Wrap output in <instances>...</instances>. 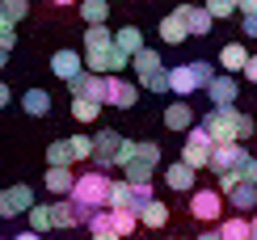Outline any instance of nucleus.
<instances>
[{"label": "nucleus", "mask_w": 257, "mask_h": 240, "mask_svg": "<svg viewBox=\"0 0 257 240\" xmlns=\"http://www.w3.org/2000/svg\"><path fill=\"white\" fill-rule=\"evenodd\" d=\"M202 127L211 131V144H240V139L253 135V118L240 114L236 105H228V110H207V118H202Z\"/></svg>", "instance_id": "nucleus-1"}, {"label": "nucleus", "mask_w": 257, "mask_h": 240, "mask_svg": "<svg viewBox=\"0 0 257 240\" xmlns=\"http://www.w3.org/2000/svg\"><path fill=\"white\" fill-rule=\"evenodd\" d=\"M236 93H240V84H236V76H228V72H219L215 80L207 84L211 110H228V105H236Z\"/></svg>", "instance_id": "nucleus-11"}, {"label": "nucleus", "mask_w": 257, "mask_h": 240, "mask_svg": "<svg viewBox=\"0 0 257 240\" xmlns=\"http://www.w3.org/2000/svg\"><path fill=\"white\" fill-rule=\"evenodd\" d=\"M194 240H223V236H219V227H207V232H198Z\"/></svg>", "instance_id": "nucleus-45"}, {"label": "nucleus", "mask_w": 257, "mask_h": 240, "mask_svg": "<svg viewBox=\"0 0 257 240\" xmlns=\"http://www.w3.org/2000/svg\"><path fill=\"white\" fill-rule=\"evenodd\" d=\"M68 144H72V152H76V160H93V148H97L93 135H72Z\"/></svg>", "instance_id": "nucleus-36"}, {"label": "nucleus", "mask_w": 257, "mask_h": 240, "mask_svg": "<svg viewBox=\"0 0 257 240\" xmlns=\"http://www.w3.org/2000/svg\"><path fill=\"white\" fill-rule=\"evenodd\" d=\"M169 240H177V236H169Z\"/></svg>", "instance_id": "nucleus-51"}, {"label": "nucleus", "mask_w": 257, "mask_h": 240, "mask_svg": "<svg viewBox=\"0 0 257 240\" xmlns=\"http://www.w3.org/2000/svg\"><path fill=\"white\" fill-rule=\"evenodd\" d=\"M240 26H244V38H257V13L253 17H240Z\"/></svg>", "instance_id": "nucleus-41"}, {"label": "nucleus", "mask_w": 257, "mask_h": 240, "mask_svg": "<svg viewBox=\"0 0 257 240\" xmlns=\"http://www.w3.org/2000/svg\"><path fill=\"white\" fill-rule=\"evenodd\" d=\"M236 177H240V181H249V185H257V156L244 160V165L236 169Z\"/></svg>", "instance_id": "nucleus-40"}, {"label": "nucleus", "mask_w": 257, "mask_h": 240, "mask_svg": "<svg viewBox=\"0 0 257 240\" xmlns=\"http://www.w3.org/2000/svg\"><path fill=\"white\" fill-rule=\"evenodd\" d=\"M80 42H84V51H105V47H114V34L105 26H89Z\"/></svg>", "instance_id": "nucleus-30"}, {"label": "nucleus", "mask_w": 257, "mask_h": 240, "mask_svg": "<svg viewBox=\"0 0 257 240\" xmlns=\"http://www.w3.org/2000/svg\"><path fill=\"white\" fill-rule=\"evenodd\" d=\"M72 97H84V101H101L105 105V76H93V72H84L76 84H68Z\"/></svg>", "instance_id": "nucleus-16"}, {"label": "nucleus", "mask_w": 257, "mask_h": 240, "mask_svg": "<svg viewBox=\"0 0 257 240\" xmlns=\"http://www.w3.org/2000/svg\"><path fill=\"white\" fill-rule=\"evenodd\" d=\"M194 173L198 169H190L186 160H173V165L165 169V185H169V190H181V194H186V190L194 194Z\"/></svg>", "instance_id": "nucleus-17"}, {"label": "nucleus", "mask_w": 257, "mask_h": 240, "mask_svg": "<svg viewBox=\"0 0 257 240\" xmlns=\"http://www.w3.org/2000/svg\"><path fill=\"white\" fill-rule=\"evenodd\" d=\"M89 232H93V236H101V232H114V219H110V211H97V215H93V219H89Z\"/></svg>", "instance_id": "nucleus-39"}, {"label": "nucleus", "mask_w": 257, "mask_h": 240, "mask_svg": "<svg viewBox=\"0 0 257 240\" xmlns=\"http://www.w3.org/2000/svg\"><path fill=\"white\" fill-rule=\"evenodd\" d=\"M0 47H5V51L17 47V26H13L9 17H0Z\"/></svg>", "instance_id": "nucleus-38"}, {"label": "nucleus", "mask_w": 257, "mask_h": 240, "mask_svg": "<svg viewBox=\"0 0 257 240\" xmlns=\"http://www.w3.org/2000/svg\"><path fill=\"white\" fill-rule=\"evenodd\" d=\"M47 169H76V152H72L68 139L47 144Z\"/></svg>", "instance_id": "nucleus-21"}, {"label": "nucleus", "mask_w": 257, "mask_h": 240, "mask_svg": "<svg viewBox=\"0 0 257 240\" xmlns=\"http://www.w3.org/2000/svg\"><path fill=\"white\" fill-rule=\"evenodd\" d=\"M165 127L169 131H194L198 123H194V110H190V105H181V101H173V105H165Z\"/></svg>", "instance_id": "nucleus-20"}, {"label": "nucleus", "mask_w": 257, "mask_h": 240, "mask_svg": "<svg viewBox=\"0 0 257 240\" xmlns=\"http://www.w3.org/2000/svg\"><path fill=\"white\" fill-rule=\"evenodd\" d=\"M13 240H42V236H38V232H17Z\"/></svg>", "instance_id": "nucleus-46"}, {"label": "nucleus", "mask_w": 257, "mask_h": 240, "mask_svg": "<svg viewBox=\"0 0 257 240\" xmlns=\"http://www.w3.org/2000/svg\"><path fill=\"white\" fill-rule=\"evenodd\" d=\"M173 13H181V21L190 26V38H207L211 34V21H215V17H211L207 5H177Z\"/></svg>", "instance_id": "nucleus-14"}, {"label": "nucleus", "mask_w": 257, "mask_h": 240, "mask_svg": "<svg viewBox=\"0 0 257 240\" xmlns=\"http://www.w3.org/2000/svg\"><path fill=\"white\" fill-rule=\"evenodd\" d=\"M34 190L30 185H9V190H0V219H13V215H26L34 211Z\"/></svg>", "instance_id": "nucleus-10"}, {"label": "nucleus", "mask_w": 257, "mask_h": 240, "mask_svg": "<svg viewBox=\"0 0 257 240\" xmlns=\"http://www.w3.org/2000/svg\"><path fill=\"white\" fill-rule=\"evenodd\" d=\"M26 13H30V0H0V17H9L13 26H17Z\"/></svg>", "instance_id": "nucleus-34"}, {"label": "nucleus", "mask_w": 257, "mask_h": 240, "mask_svg": "<svg viewBox=\"0 0 257 240\" xmlns=\"http://www.w3.org/2000/svg\"><path fill=\"white\" fill-rule=\"evenodd\" d=\"M101 114V101H84V97H72V118L76 123H97Z\"/></svg>", "instance_id": "nucleus-32"}, {"label": "nucleus", "mask_w": 257, "mask_h": 240, "mask_svg": "<svg viewBox=\"0 0 257 240\" xmlns=\"http://www.w3.org/2000/svg\"><path fill=\"white\" fill-rule=\"evenodd\" d=\"M76 9L89 26H105V17H110V0H80Z\"/></svg>", "instance_id": "nucleus-27"}, {"label": "nucleus", "mask_w": 257, "mask_h": 240, "mask_svg": "<svg viewBox=\"0 0 257 240\" xmlns=\"http://www.w3.org/2000/svg\"><path fill=\"white\" fill-rule=\"evenodd\" d=\"M9 101H13V89H9V84L0 80V110H9Z\"/></svg>", "instance_id": "nucleus-43"}, {"label": "nucleus", "mask_w": 257, "mask_h": 240, "mask_svg": "<svg viewBox=\"0 0 257 240\" xmlns=\"http://www.w3.org/2000/svg\"><path fill=\"white\" fill-rule=\"evenodd\" d=\"M244 160H249V152H244L240 144H219L215 152H211V173H215V177H223V173H236Z\"/></svg>", "instance_id": "nucleus-13"}, {"label": "nucleus", "mask_w": 257, "mask_h": 240, "mask_svg": "<svg viewBox=\"0 0 257 240\" xmlns=\"http://www.w3.org/2000/svg\"><path fill=\"white\" fill-rule=\"evenodd\" d=\"M169 76H173V93H177V97L207 93V84L215 80V76H211V63H207V59H190V63H181V68H169Z\"/></svg>", "instance_id": "nucleus-2"}, {"label": "nucleus", "mask_w": 257, "mask_h": 240, "mask_svg": "<svg viewBox=\"0 0 257 240\" xmlns=\"http://www.w3.org/2000/svg\"><path fill=\"white\" fill-rule=\"evenodd\" d=\"M97 148H93V165H97L101 173L105 169H118V156H122V144H126V135H118V131H97Z\"/></svg>", "instance_id": "nucleus-8"}, {"label": "nucleus", "mask_w": 257, "mask_h": 240, "mask_svg": "<svg viewBox=\"0 0 257 240\" xmlns=\"http://www.w3.org/2000/svg\"><path fill=\"white\" fill-rule=\"evenodd\" d=\"M21 110H26L30 118H47L51 114V93L47 89H26L21 93Z\"/></svg>", "instance_id": "nucleus-22"}, {"label": "nucleus", "mask_w": 257, "mask_h": 240, "mask_svg": "<svg viewBox=\"0 0 257 240\" xmlns=\"http://www.w3.org/2000/svg\"><path fill=\"white\" fill-rule=\"evenodd\" d=\"M135 101H139V84L118 80V76H105V105H114V110H135Z\"/></svg>", "instance_id": "nucleus-12"}, {"label": "nucleus", "mask_w": 257, "mask_h": 240, "mask_svg": "<svg viewBox=\"0 0 257 240\" xmlns=\"http://www.w3.org/2000/svg\"><path fill=\"white\" fill-rule=\"evenodd\" d=\"M93 206H84V202H76V198H59V202H51V223L55 227H63V232H72V227H89V219H93Z\"/></svg>", "instance_id": "nucleus-7"}, {"label": "nucleus", "mask_w": 257, "mask_h": 240, "mask_svg": "<svg viewBox=\"0 0 257 240\" xmlns=\"http://www.w3.org/2000/svg\"><path fill=\"white\" fill-rule=\"evenodd\" d=\"M114 42H118V47L126 51V55H139V51H144V34H139V26H122L118 34H114Z\"/></svg>", "instance_id": "nucleus-29"}, {"label": "nucleus", "mask_w": 257, "mask_h": 240, "mask_svg": "<svg viewBox=\"0 0 257 240\" xmlns=\"http://www.w3.org/2000/svg\"><path fill=\"white\" fill-rule=\"evenodd\" d=\"M219 236H223V240H253V223H249V215H223Z\"/></svg>", "instance_id": "nucleus-23"}, {"label": "nucleus", "mask_w": 257, "mask_h": 240, "mask_svg": "<svg viewBox=\"0 0 257 240\" xmlns=\"http://www.w3.org/2000/svg\"><path fill=\"white\" fill-rule=\"evenodd\" d=\"M5 63H9V51H5V47H0V72H5Z\"/></svg>", "instance_id": "nucleus-48"}, {"label": "nucleus", "mask_w": 257, "mask_h": 240, "mask_svg": "<svg viewBox=\"0 0 257 240\" xmlns=\"http://www.w3.org/2000/svg\"><path fill=\"white\" fill-rule=\"evenodd\" d=\"M160 38H165L169 47H177V42H186V38H190V26L181 21V13H169V17H160Z\"/></svg>", "instance_id": "nucleus-24"}, {"label": "nucleus", "mask_w": 257, "mask_h": 240, "mask_svg": "<svg viewBox=\"0 0 257 240\" xmlns=\"http://www.w3.org/2000/svg\"><path fill=\"white\" fill-rule=\"evenodd\" d=\"M148 93H173V76H169V68L165 72H156V76H148V80H139Z\"/></svg>", "instance_id": "nucleus-35"}, {"label": "nucleus", "mask_w": 257, "mask_h": 240, "mask_svg": "<svg viewBox=\"0 0 257 240\" xmlns=\"http://www.w3.org/2000/svg\"><path fill=\"white\" fill-rule=\"evenodd\" d=\"M51 5H63V9H68V5H80V0H51Z\"/></svg>", "instance_id": "nucleus-49"}, {"label": "nucleus", "mask_w": 257, "mask_h": 240, "mask_svg": "<svg viewBox=\"0 0 257 240\" xmlns=\"http://www.w3.org/2000/svg\"><path fill=\"white\" fill-rule=\"evenodd\" d=\"M72 198L84 202V206H93V211H110V177H105L101 169L97 173H80Z\"/></svg>", "instance_id": "nucleus-3"}, {"label": "nucleus", "mask_w": 257, "mask_h": 240, "mask_svg": "<svg viewBox=\"0 0 257 240\" xmlns=\"http://www.w3.org/2000/svg\"><path fill=\"white\" fill-rule=\"evenodd\" d=\"M51 227H55V223H51V202H42V206H34V211H30V232H51Z\"/></svg>", "instance_id": "nucleus-33"}, {"label": "nucleus", "mask_w": 257, "mask_h": 240, "mask_svg": "<svg viewBox=\"0 0 257 240\" xmlns=\"http://www.w3.org/2000/svg\"><path fill=\"white\" fill-rule=\"evenodd\" d=\"M207 9H211V17H215V21H228V17H236V13H240L236 0H207Z\"/></svg>", "instance_id": "nucleus-37"}, {"label": "nucleus", "mask_w": 257, "mask_h": 240, "mask_svg": "<svg viewBox=\"0 0 257 240\" xmlns=\"http://www.w3.org/2000/svg\"><path fill=\"white\" fill-rule=\"evenodd\" d=\"M228 198V206H232V215H249L253 206H257V185H249V181H240L232 194H223Z\"/></svg>", "instance_id": "nucleus-19"}, {"label": "nucleus", "mask_w": 257, "mask_h": 240, "mask_svg": "<svg viewBox=\"0 0 257 240\" xmlns=\"http://www.w3.org/2000/svg\"><path fill=\"white\" fill-rule=\"evenodd\" d=\"M110 219H114V232H118L122 240L139 232V215L135 211H110Z\"/></svg>", "instance_id": "nucleus-31"}, {"label": "nucleus", "mask_w": 257, "mask_h": 240, "mask_svg": "<svg viewBox=\"0 0 257 240\" xmlns=\"http://www.w3.org/2000/svg\"><path fill=\"white\" fill-rule=\"evenodd\" d=\"M211 152H215V144H211V131L202 123L181 139V160H186L190 169H211Z\"/></svg>", "instance_id": "nucleus-5"}, {"label": "nucleus", "mask_w": 257, "mask_h": 240, "mask_svg": "<svg viewBox=\"0 0 257 240\" xmlns=\"http://www.w3.org/2000/svg\"><path fill=\"white\" fill-rule=\"evenodd\" d=\"M76 169H47V177H42V185H47V194H55V198H72V190H76Z\"/></svg>", "instance_id": "nucleus-15"}, {"label": "nucleus", "mask_w": 257, "mask_h": 240, "mask_svg": "<svg viewBox=\"0 0 257 240\" xmlns=\"http://www.w3.org/2000/svg\"><path fill=\"white\" fill-rule=\"evenodd\" d=\"M244 80H249V84H257V55L249 59V68H244Z\"/></svg>", "instance_id": "nucleus-44"}, {"label": "nucleus", "mask_w": 257, "mask_h": 240, "mask_svg": "<svg viewBox=\"0 0 257 240\" xmlns=\"http://www.w3.org/2000/svg\"><path fill=\"white\" fill-rule=\"evenodd\" d=\"M223 211H228V198H223L219 190H194L190 194V215L202 223H223Z\"/></svg>", "instance_id": "nucleus-6"}, {"label": "nucleus", "mask_w": 257, "mask_h": 240, "mask_svg": "<svg viewBox=\"0 0 257 240\" xmlns=\"http://www.w3.org/2000/svg\"><path fill=\"white\" fill-rule=\"evenodd\" d=\"M160 169V144H152V139H139V148H135V160L122 169V177L139 185V181H152V173Z\"/></svg>", "instance_id": "nucleus-4"}, {"label": "nucleus", "mask_w": 257, "mask_h": 240, "mask_svg": "<svg viewBox=\"0 0 257 240\" xmlns=\"http://www.w3.org/2000/svg\"><path fill=\"white\" fill-rule=\"evenodd\" d=\"M236 9H240V17H253L257 13V0H236Z\"/></svg>", "instance_id": "nucleus-42"}, {"label": "nucleus", "mask_w": 257, "mask_h": 240, "mask_svg": "<svg viewBox=\"0 0 257 240\" xmlns=\"http://www.w3.org/2000/svg\"><path fill=\"white\" fill-rule=\"evenodd\" d=\"M249 223H253V240H257V215H249Z\"/></svg>", "instance_id": "nucleus-50"}, {"label": "nucleus", "mask_w": 257, "mask_h": 240, "mask_svg": "<svg viewBox=\"0 0 257 240\" xmlns=\"http://www.w3.org/2000/svg\"><path fill=\"white\" fill-rule=\"evenodd\" d=\"M131 68H135V76H139V80H148V76L165 72V63H160V55H156L152 47H144V51H139V55L131 59Z\"/></svg>", "instance_id": "nucleus-26"}, {"label": "nucleus", "mask_w": 257, "mask_h": 240, "mask_svg": "<svg viewBox=\"0 0 257 240\" xmlns=\"http://www.w3.org/2000/svg\"><path fill=\"white\" fill-rule=\"evenodd\" d=\"M249 59H253V55L244 51V42H228V47L219 51V68L228 72V76H232V72H244V68H249Z\"/></svg>", "instance_id": "nucleus-18"}, {"label": "nucleus", "mask_w": 257, "mask_h": 240, "mask_svg": "<svg viewBox=\"0 0 257 240\" xmlns=\"http://www.w3.org/2000/svg\"><path fill=\"white\" fill-rule=\"evenodd\" d=\"M93 240H122L118 232H101V236H93Z\"/></svg>", "instance_id": "nucleus-47"}, {"label": "nucleus", "mask_w": 257, "mask_h": 240, "mask_svg": "<svg viewBox=\"0 0 257 240\" xmlns=\"http://www.w3.org/2000/svg\"><path fill=\"white\" fill-rule=\"evenodd\" d=\"M135 206V185L118 177V181H110V211H131Z\"/></svg>", "instance_id": "nucleus-25"}, {"label": "nucleus", "mask_w": 257, "mask_h": 240, "mask_svg": "<svg viewBox=\"0 0 257 240\" xmlns=\"http://www.w3.org/2000/svg\"><path fill=\"white\" fill-rule=\"evenodd\" d=\"M139 223L152 227V232H160V227L169 223V206H165V202H148L144 211H139Z\"/></svg>", "instance_id": "nucleus-28"}, {"label": "nucleus", "mask_w": 257, "mask_h": 240, "mask_svg": "<svg viewBox=\"0 0 257 240\" xmlns=\"http://www.w3.org/2000/svg\"><path fill=\"white\" fill-rule=\"evenodd\" d=\"M51 72L59 76V80H68V84H76L84 72V51H72V47H59L55 55H51Z\"/></svg>", "instance_id": "nucleus-9"}]
</instances>
